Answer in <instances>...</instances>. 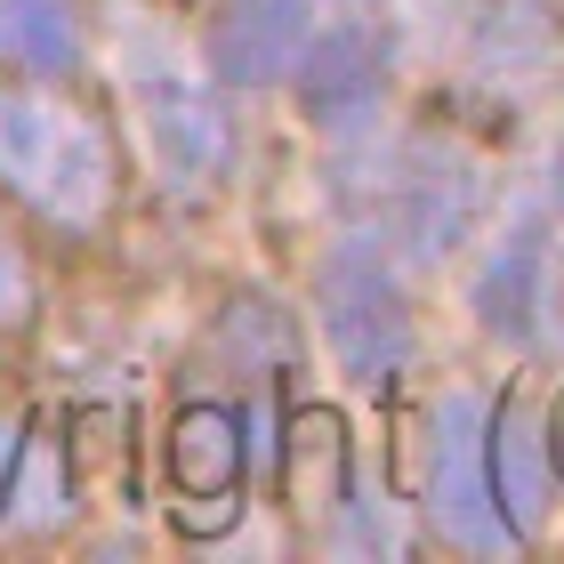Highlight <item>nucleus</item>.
Returning a JSON list of instances; mask_svg holds the SVG:
<instances>
[{
  "mask_svg": "<svg viewBox=\"0 0 564 564\" xmlns=\"http://www.w3.org/2000/svg\"><path fill=\"white\" fill-rule=\"evenodd\" d=\"M0 186L57 226H97L113 210V138L82 106L41 89H0Z\"/></svg>",
  "mask_w": 564,
  "mask_h": 564,
  "instance_id": "1",
  "label": "nucleus"
},
{
  "mask_svg": "<svg viewBox=\"0 0 564 564\" xmlns=\"http://www.w3.org/2000/svg\"><path fill=\"white\" fill-rule=\"evenodd\" d=\"M315 315H323V339L339 355V371L364 379V388H388L412 364V306H403V274L388 259V242L330 250L323 282H315Z\"/></svg>",
  "mask_w": 564,
  "mask_h": 564,
  "instance_id": "2",
  "label": "nucleus"
},
{
  "mask_svg": "<svg viewBox=\"0 0 564 564\" xmlns=\"http://www.w3.org/2000/svg\"><path fill=\"white\" fill-rule=\"evenodd\" d=\"M427 517L468 556L517 549V524L492 500V403L476 388H452L427 412Z\"/></svg>",
  "mask_w": 564,
  "mask_h": 564,
  "instance_id": "3",
  "label": "nucleus"
},
{
  "mask_svg": "<svg viewBox=\"0 0 564 564\" xmlns=\"http://www.w3.org/2000/svg\"><path fill=\"white\" fill-rule=\"evenodd\" d=\"M130 106H138V130L153 145V162H162L170 186H210L226 170V113L210 82H194L186 57H170L162 33H138L130 41Z\"/></svg>",
  "mask_w": 564,
  "mask_h": 564,
  "instance_id": "4",
  "label": "nucleus"
},
{
  "mask_svg": "<svg viewBox=\"0 0 564 564\" xmlns=\"http://www.w3.org/2000/svg\"><path fill=\"white\" fill-rule=\"evenodd\" d=\"M476 218V162L435 138H412L379 162V186H371V226L379 242L412 250V259H444V250L468 235Z\"/></svg>",
  "mask_w": 564,
  "mask_h": 564,
  "instance_id": "5",
  "label": "nucleus"
},
{
  "mask_svg": "<svg viewBox=\"0 0 564 564\" xmlns=\"http://www.w3.org/2000/svg\"><path fill=\"white\" fill-rule=\"evenodd\" d=\"M250 435L235 403H177L170 420V484H177V524L186 532H226L242 492Z\"/></svg>",
  "mask_w": 564,
  "mask_h": 564,
  "instance_id": "6",
  "label": "nucleus"
},
{
  "mask_svg": "<svg viewBox=\"0 0 564 564\" xmlns=\"http://www.w3.org/2000/svg\"><path fill=\"white\" fill-rule=\"evenodd\" d=\"M476 323L500 347L549 339V218H517L476 274Z\"/></svg>",
  "mask_w": 564,
  "mask_h": 564,
  "instance_id": "7",
  "label": "nucleus"
},
{
  "mask_svg": "<svg viewBox=\"0 0 564 564\" xmlns=\"http://www.w3.org/2000/svg\"><path fill=\"white\" fill-rule=\"evenodd\" d=\"M306 33H315V17H306V0H218L210 9V73L235 89H274L282 73L299 65Z\"/></svg>",
  "mask_w": 564,
  "mask_h": 564,
  "instance_id": "8",
  "label": "nucleus"
},
{
  "mask_svg": "<svg viewBox=\"0 0 564 564\" xmlns=\"http://www.w3.org/2000/svg\"><path fill=\"white\" fill-rule=\"evenodd\" d=\"M299 97L323 130H355L379 89H388V33L379 24H330V33H306L299 48Z\"/></svg>",
  "mask_w": 564,
  "mask_h": 564,
  "instance_id": "9",
  "label": "nucleus"
},
{
  "mask_svg": "<svg viewBox=\"0 0 564 564\" xmlns=\"http://www.w3.org/2000/svg\"><path fill=\"white\" fill-rule=\"evenodd\" d=\"M274 476H282V500L299 508L306 524H330L355 508V444H347V420L330 403H306V412L282 420V444H274Z\"/></svg>",
  "mask_w": 564,
  "mask_h": 564,
  "instance_id": "10",
  "label": "nucleus"
},
{
  "mask_svg": "<svg viewBox=\"0 0 564 564\" xmlns=\"http://www.w3.org/2000/svg\"><path fill=\"white\" fill-rule=\"evenodd\" d=\"M564 57V9L556 0H476L468 17V65L492 89H532Z\"/></svg>",
  "mask_w": 564,
  "mask_h": 564,
  "instance_id": "11",
  "label": "nucleus"
},
{
  "mask_svg": "<svg viewBox=\"0 0 564 564\" xmlns=\"http://www.w3.org/2000/svg\"><path fill=\"white\" fill-rule=\"evenodd\" d=\"M492 500H500V517L517 524V541L532 524H541V508H549V459L541 444H532V420L517 412V403H492Z\"/></svg>",
  "mask_w": 564,
  "mask_h": 564,
  "instance_id": "12",
  "label": "nucleus"
},
{
  "mask_svg": "<svg viewBox=\"0 0 564 564\" xmlns=\"http://www.w3.org/2000/svg\"><path fill=\"white\" fill-rule=\"evenodd\" d=\"M0 57L17 73H73L82 65V24L65 0H0Z\"/></svg>",
  "mask_w": 564,
  "mask_h": 564,
  "instance_id": "13",
  "label": "nucleus"
},
{
  "mask_svg": "<svg viewBox=\"0 0 564 564\" xmlns=\"http://www.w3.org/2000/svg\"><path fill=\"white\" fill-rule=\"evenodd\" d=\"M33 315V267H24V250L0 235V330H17Z\"/></svg>",
  "mask_w": 564,
  "mask_h": 564,
  "instance_id": "14",
  "label": "nucleus"
},
{
  "mask_svg": "<svg viewBox=\"0 0 564 564\" xmlns=\"http://www.w3.org/2000/svg\"><path fill=\"white\" fill-rule=\"evenodd\" d=\"M549 468L564 476V395H556V412H549Z\"/></svg>",
  "mask_w": 564,
  "mask_h": 564,
  "instance_id": "15",
  "label": "nucleus"
},
{
  "mask_svg": "<svg viewBox=\"0 0 564 564\" xmlns=\"http://www.w3.org/2000/svg\"><path fill=\"white\" fill-rule=\"evenodd\" d=\"M556 202H564V145H556Z\"/></svg>",
  "mask_w": 564,
  "mask_h": 564,
  "instance_id": "16",
  "label": "nucleus"
}]
</instances>
